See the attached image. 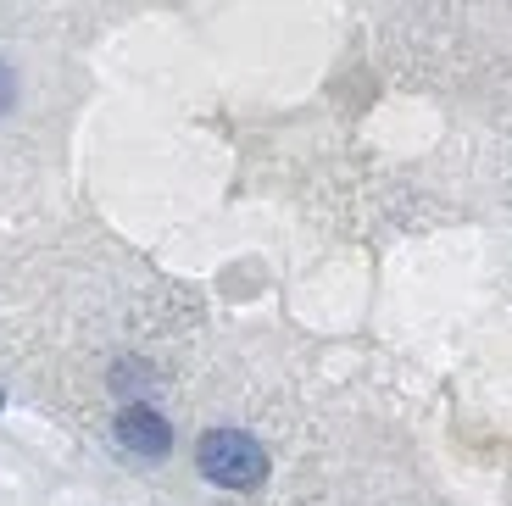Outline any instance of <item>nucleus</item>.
Here are the masks:
<instances>
[{
  "instance_id": "obj_3",
  "label": "nucleus",
  "mask_w": 512,
  "mask_h": 506,
  "mask_svg": "<svg viewBox=\"0 0 512 506\" xmlns=\"http://www.w3.org/2000/svg\"><path fill=\"white\" fill-rule=\"evenodd\" d=\"M12 101H17V78H12V67L0 62V112H6Z\"/></svg>"
},
{
  "instance_id": "obj_2",
  "label": "nucleus",
  "mask_w": 512,
  "mask_h": 506,
  "mask_svg": "<svg viewBox=\"0 0 512 506\" xmlns=\"http://www.w3.org/2000/svg\"><path fill=\"white\" fill-rule=\"evenodd\" d=\"M117 445H123L128 456H167V445H173V429H167V418L156 412V406L134 401L117 412Z\"/></svg>"
},
{
  "instance_id": "obj_1",
  "label": "nucleus",
  "mask_w": 512,
  "mask_h": 506,
  "mask_svg": "<svg viewBox=\"0 0 512 506\" xmlns=\"http://www.w3.org/2000/svg\"><path fill=\"white\" fill-rule=\"evenodd\" d=\"M195 468L218 490H256V484L268 479V451L245 429H212L195 445Z\"/></svg>"
}]
</instances>
